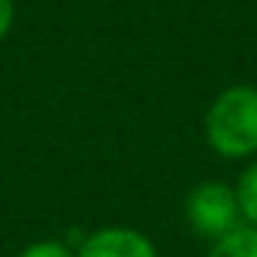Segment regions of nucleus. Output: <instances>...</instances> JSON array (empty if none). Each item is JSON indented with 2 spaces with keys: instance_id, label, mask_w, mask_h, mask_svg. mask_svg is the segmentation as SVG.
<instances>
[{
  "instance_id": "nucleus-1",
  "label": "nucleus",
  "mask_w": 257,
  "mask_h": 257,
  "mask_svg": "<svg viewBox=\"0 0 257 257\" xmlns=\"http://www.w3.org/2000/svg\"><path fill=\"white\" fill-rule=\"evenodd\" d=\"M203 140L221 161L257 158V85L236 82L212 97L203 115Z\"/></svg>"
},
{
  "instance_id": "nucleus-6",
  "label": "nucleus",
  "mask_w": 257,
  "mask_h": 257,
  "mask_svg": "<svg viewBox=\"0 0 257 257\" xmlns=\"http://www.w3.org/2000/svg\"><path fill=\"white\" fill-rule=\"evenodd\" d=\"M16 257H76V245L70 239H34L28 242Z\"/></svg>"
},
{
  "instance_id": "nucleus-4",
  "label": "nucleus",
  "mask_w": 257,
  "mask_h": 257,
  "mask_svg": "<svg viewBox=\"0 0 257 257\" xmlns=\"http://www.w3.org/2000/svg\"><path fill=\"white\" fill-rule=\"evenodd\" d=\"M206 257H257V227L239 224L227 236L209 242Z\"/></svg>"
},
{
  "instance_id": "nucleus-2",
  "label": "nucleus",
  "mask_w": 257,
  "mask_h": 257,
  "mask_svg": "<svg viewBox=\"0 0 257 257\" xmlns=\"http://www.w3.org/2000/svg\"><path fill=\"white\" fill-rule=\"evenodd\" d=\"M182 215H185L188 230L194 236H200L203 242H215V239L227 236L230 230H236L239 224H245L236 188L230 182H224V179L197 182L185 194Z\"/></svg>"
},
{
  "instance_id": "nucleus-5",
  "label": "nucleus",
  "mask_w": 257,
  "mask_h": 257,
  "mask_svg": "<svg viewBox=\"0 0 257 257\" xmlns=\"http://www.w3.org/2000/svg\"><path fill=\"white\" fill-rule=\"evenodd\" d=\"M233 188H236V197H239L242 221L251 224V227H257V158H251L242 167V173L233 182Z\"/></svg>"
},
{
  "instance_id": "nucleus-7",
  "label": "nucleus",
  "mask_w": 257,
  "mask_h": 257,
  "mask_svg": "<svg viewBox=\"0 0 257 257\" xmlns=\"http://www.w3.org/2000/svg\"><path fill=\"white\" fill-rule=\"evenodd\" d=\"M16 25V0H0V43L13 34Z\"/></svg>"
},
{
  "instance_id": "nucleus-3",
  "label": "nucleus",
  "mask_w": 257,
  "mask_h": 257,
  "mask_svg": "<svg viewBox=\"0 0 257 257\" xmlns=\"http://www.w3.org/2000/svg\"><path fill=\"white\" fill-rule=\"evenodd\" d=\"M76 257H161V251L140 227L106 224L76 242Z\"/></svg>"
}]
</instances>
